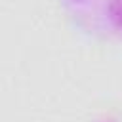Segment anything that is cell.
Listing matches in <instances>:
<instances>
[{
	"mask_svg": "<svg viewBox=\"0 0 122 122\" xmlns=\"http://www.w3.org/2000/svg\"><path fill=\"white\" fill-rule=\"evenodd\" d=\"M67 15L99 38H122V0H63Z\"/></svg>",
	"mask_w": 122,
	"mask_h": 122,
	"instance_id": "obj_1",
	"label": "cell"
}]
</instances>
